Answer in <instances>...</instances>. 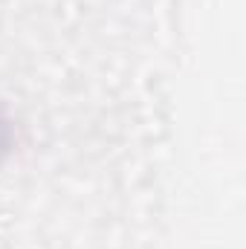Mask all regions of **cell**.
<instances>
[{"instance_id":"cell-1","label":"cell","mask_w":246,"mask_h":249,"mask_svg":"<svg viewBox=\"0 0 246 249\" xmlns=\"http://www.w3.org/2000/svg\"><path fill=\"white\" fill-rule=\"evenodd\" d=\"M15 151V124L0 110V162H6Z\"/></svg>"}]
</instances>
